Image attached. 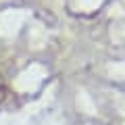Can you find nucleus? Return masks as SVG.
I'll return each instance as SVG.
<instances>
[{
  "instance_id": "1",
  "label": "nucleus",
  "mask_w": 125,
  "mask_h": 125,
  "mask_svg": "<svg viewBox=\"0 0 125 125\" xmlns=\"http://www.w3.org/2000/svg\"><path fill=\"white\" fill-rule=\"evenodd\" d=\"M4 98H6V88H4V83L0 81V102H2Z\"/></svg>"
}]
</instances>
